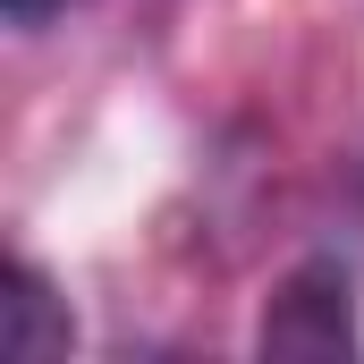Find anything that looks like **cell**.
<instances>
[{
  "label": "cell",
  "instance_id": "cell-2",
  "mask_svg": "<svg viewBox=\"0 0 364 364\" xmlns=\"http://www.w3.org/2000/svg\"><path fill=\"white\" fill-rule=\"evenodd\" d=\"M68 339H77V331H68L51 279L34 272V263H9V296H0V356L43 364V356H68Z\"/></svg>",
  "mask_w": 364,
  "mask_h": 364
},
{
  "label": "cell",
  "instance_id": "cell-3",
  "mask_svg": "<svg viewBox=\"0 0 364 364\" xmlns=\"http://www.w3.org/2000/svg\"><path fill=\"white\" fill-rule=\"evenodd\" d=\"M9 9V26H43V17H60V9H77V0H0Z\"/></svg>",
  "mask_w": 364,
  "mask_h": 364
},
{
  "label": "cell",
  "instance_id": "cell-1",
  "mask_svg": "<svg viewBox=\"0 0 364 364\" xmlns=\"http://www.w3.org/2000/svg\"><path fill=\"white\" fill-rule=\"evenodd\" d=\"M263 356H356V305L339 263H305L279 279L263 314Z\"/></svg>",
  "mask_w": 364,
  "mask_h": 364
}]
</instances>
